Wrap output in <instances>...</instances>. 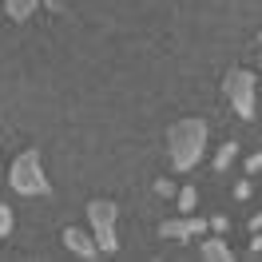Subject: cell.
Returning a JSON list of instances; mask_svg holds the SVG:
<instances>
[{
  "mask_svg": "<svg viewBox=\"0 0 262 262\" xmlns=\"http://www.w3.org/2000/svg\"><path fill=\"white\" fill-rule=\"evenodd\" d=\"M207 151V123L199 115H187V119H175L167 127V155H171V167L175 171H195L199 159Z\"/></svg>",
  "mask_w": 262,
  "mask_h": 262,
  "instance_id": "1",
  "label": "cell"
},
{
  "mask_svg": "<svg viewBox=\"0 0 262 262\" xmlns=\"http://www.w3.org/2000/svg\"><path fill=\"white\" fill-rule=\"evenodd\" d=\"M8 187H12L16 195H48L52 191L48 175H44V159H40L36 147L20 151L16 159H12V167H8Z\"/></svg>",
  "mask_w": 262,
  "mask_h": 262,
  "instance_id": "2",
  "label": "cell"
},
{
  "mask_svg": "<svg viewBox=\"0 0 262 262\" xmlns=\"http://www.w3.org/2000/svg\"><path fill=\"white\" fill-rule=\"evenodd\" d=\"M223 96L227 103L234 107L238 119H254L258 115V80H254V72H246V68H230L227 76H223Z\"/></svg>",
  "mask_w": 262,
  "mask_h": 262,
  "instance_id": "3",
  "label": "cell"
},
{
  "mask_svg": "<svg viewBox=\"0 0 262 262\" xmlns=\"http://www.w3.org/2000/svg\"><path fill=\"white\" fill-rule=\"evenodd\" d=\"M115 219H119V207H115L112 199H92L88 203V223H92V238H96L99 254H115L119 250Z\"/></svg>",
  "mask_w": 262,
  "mask_h": 262,
  "instance_id": "4",
  "label": "cell"
},
{
  "mask_svg": "<svg viewBox=\"0 0 262 262\" xmlns=\"http://www.w3.org/2000/svg\"><path fill=\"white\" fill-rule=\"evenodd\" d=\"M211 230V219H191V214H183V219H167L159 234L163 238H195V234H207Z\"/></svg>",
  "mask_w": 262,
  "mask_h": 262,
  "instance_id": "5",
  "label": "cell"
},
{
  "mask_svg": "<svg viewBox=\"0 0 262 262\" xmlns=\"http://www.w3.org/2000/svg\"><path fill=\"white\" fill-rule=\"evenodd\" d=\"M64 246L76 254V258H96V254H99L96 238H92L88 230H80V227H68V230H64Z\"/></svg>",
  "mask_w": 262,
  "mask_h": 262,
  "instance_id": "6",
  "label": "cell"
},
{
  "mask_svg": "<svg viewBox=\"0 0 262 262\" xmlns=\"http://www.w3.org/2000/svg\"><path fill=\"white\" fill-rule=\"evenodd\" d=\"M199 254H203L207 262H230V258H234V254H230V246H227V238H223V234H214V230L199 243Z\"/></svg>",
  "mask_w": 262,
  "mask_h": 262,
  "instance_id": "7",
  "label": "cell"
},
{
  "mask_svg": "<svg viewBox=\"0 0 262 262\" xmlns=\"http://www.w3.org/2000/svg\"><path fill=\"white\" fill-rule=\"evenodd\" d=\"M36 8H40V0H4V12H8V20H28L36 12Z\"/></svg>",
  "mask_w": 262,
  "mask_h": 262,
  "instance_id": "8",
  "label": "cell"
},
{
  "mask_svg": "<svg viewBox=\"0 0 262 262\" xmlns=\"http://www.w3.org/2000/svg\"><path fill=\"white\" fill-rule=\"evenodd\" d=\"M234 155H238V143H234V139H227V143L219 147V155H214V171L223 175V171H227V167L234 163Z\"/></svg>",
  "mask_w": 262,
  "mask_h": 262,
  "instance_id": "9",
  "label": "cell"
},
{
  "mask_svg": "<svg viewBox=\"0 0 262 262\" xmlns=\"http://www.w3.org/2000/svg\"><path fill=\"white\" fill-rule=\"evenodd\" d=\"M175 199H179V211H183V214H191V211H195V203H199V191H195V187H183Z\"/></svg>",
  "mask_w": 262,
  "mask_h": 262,
  "instance_id": "10",
  "label": "cell"
},
{
  "mask_svg": "<svg viewBox=\"0 0 262 262\" xmlns=\"http://www.w3.org/2000/svg\"><path fill=\"white\" fill-rule=\"evenodd\" d=\"M8 234H12V207L0 203V238H8Z\"/></svg>",
  "mask_w": 262,
  "mask_h": 262,
  "instance_id": "11",
  "label": "cell"
},
{
  "mask_svg": "<svg viewBox=\"0 0 262 262\" xmlns=\"http://www.w3.org/2000/svg\"><path fill=\"white\" fill-rule=\"evenodd\" d=\"M250 191H254V187H250V179H238V183H234V199H238V203H246V199H250Z\"/></svg>",
  "mask_w": 262,
  "mask_h": 262,
  "instance_id": "12",
  "label": "cell"
},
{
  "mask_svg": "<svg viewBox=\"0 0 262 262\" xmlns=\"http://www.w3.org/2000/svg\"><path fill=\"white\" fill-rule=\"evenodd\" d=\"M155 195H179V191H175V183H171V179H155Z\"/></svg>",
  "mask_w": 262,
  "mask_h": 262,
  "instance_id": "13",
  "label": "cell"
},
{
  "mask_svg": "<svg viewBox=\"0 0 262 262\" xmlns=\"http://www.w3.org/2000/svg\"><path fill=\"white\" fill-rule=\"evenodd\" d=\"M211 230H214V234H227V230H230V219H227V214H214V219H211Z\"/></svg>",
  "mask_w": 262,
  "mask_h": 262,
  "instance_id": "14",
  "label": "cell"
},
{
  "mask_svg": "<svg viewBox=\"0 0 262 262\" xmlns=\"http://www.w3.org/2000/svg\"><path fill=\"white\" fill-rule=\"evenodd\" d=\"M262 171V151H254L250 159H246V175H258Z\"/></svg>",
  "mask_w": 262,
  "mask_h": 262,
  "instance_id": "15",
  "label": "cell"
},
{
  "mask_svg": "<svg viewBox=\"0 0 262 262\" xmlns=\"http://www.w3.org/2000/svg\"><path fill=\"white\" fill-rule=\"evenodd\" d=\"M40 4H44L48 12H64V0H40Z\"/></svg>",
  "mask_w": 262,
  "mask_h": 262,
  "instance_id": "16",
  "label": "cell"
},
{
  "mask_svg": "<svg viewBox=\"0 0 262 262\" xmlns=\"http://www.w3.org/2000/svg\"><path fill=\"white\" fill-rule=\"evenodd\" d=\"M246 227H250V234H254V230H262V211L250 214V223H246Z\"/></svg>",
  "mask_w": 262,
  "mask_h": 262,
  "instance_id": "17",
  "label": "cell"
},
{
  "mask_svg": "<svg viewBox=\"0 0 262 262\" xmlns=\"http://www.w3.org/2000/svg\"><path fill=\"white\" fill-rule=\"evenodd\" d=\"M258 92H262V83H258Z\"/></svg>",
  "mask_w": 262,
  "mask_h": 262,
  "instance_id": "18",
  "label": "cell"
},
{
  "mask_svg": "<svg viewBox=\"0 0 262 262\" xmlns=\"http://www.w3.org/2000/svg\"><path fill=\"white\" fill-rule=\"evenodd\" d=\"M258 64H262V60H258Z\"/></svg>",
  "mask_w": 262,
  "mask_h": 262,
  "instance_id": "19",
  "label": "cell"
}]
</instances>
